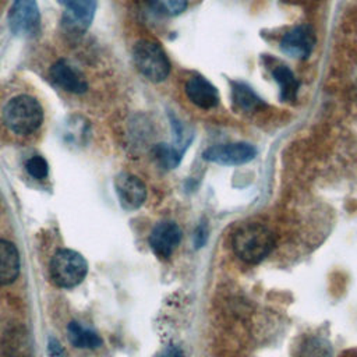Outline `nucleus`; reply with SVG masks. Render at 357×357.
<instances>
[{"instance_id": "obj_16", "label": "nucleus", "mask_w": 357, "mask_h": 357, "mask_svg": "<svg viewBox=\"0 0 357 357\" xmlns=\"http://www.w3.org/2000/svg\"><path fill=\"white\" fill-rule=\"evenodd\" d=\"M67 335L70 342L79 349H96L102 344V339L95 331L88 329L75 321L68 324Z\"/></svg>"}, {"instance_id": "obj_2", "label": "nucleus", "mask_w": 357, "mask_h": 357, "mask_svg": "<svg viewBox=\"0 0 357 357\" xmlns=\"http://www.w3.org/2000/svg\"><path fill=\"white\" fill-rule=\"evenodd\" d=\"M4 124L18 135L32 134L43 121V110L39 102L29 95L13 98L3 110Z\"/></svg>"}, {"instance_id": "obj_23", "label": "nucleus", "mask_w": 357, "mask_h": 357, "mask_svg": "<svg viewBox=\"0 0 357 357\" xmlns=\"http://www.w3.org/2000/svg\"><path fill=\"white\" fill-rule=\"evenodd\" d=\"M156 357H184L183 351L177 346H169L165 350H162Z\"/></svg>"}, {"instance_id": "obj_10", "label": "nucleus", "mask_w": 357, "mask_h": 357, "mask_svg": "<svg viewBox=\"0 0 357 357\" xmlns=\"http://www.w3.org/2000/svg\"><path fill=\"white\" fill-rule=\"evenodd\" d=\"M114 188L121 206L128 211L138 209L146 199V187L134 174L120 173L114 180Z\"/></svg>"}, {"instance_id": "obj_13", "label": "nucleus", "mask_w": 357, "mask_h": 357, "mask_svg": "<svg viewBox=\"0 0 357 357\" xmlns=\"http://www.w3.org/2000/svg\"><path fill=\"white\" fill-rule=\"evenodd\" d=\"M20 273V254L17 247L0 240V284L13 283Z\"/></svg>"}, {"instance_id": "obj_6", "label": "nucleus", "mask_w": 357, "mask_h": 357, "mask_svg": "<svg viewBox=\"0 0 357 357\" xmlns=\"http://www.w3.org/2000/svg\"><path fill=\"white\" fill-rule=\"evenodd\" d=\"M8 22L15 35L32 36L38 33L40 15L36 0H14L8 14Z\"/></svg>"}, {"instance_id": "obj_12", "label": "nucleus", "mask_w": 357, "mask_h": 357, "mask_svg": "<svg viewBox=\"0 0 357 357\" xmlns=\"http://www.w3.org/2000/svg\"><path fill=\"white\" fill-rule=\"evenodd\" d=\"M185 95L199 109L208 110L219 105V92L206 78L194 75L185 82Z\"/></svg>"}, {"instance_id": "obj_14", "label": "nucleus", "mask_w": 357, "mask_h": 357, "mask_svg": "<svg viewBox=\"0 0 357 357\" xmlns=\"http://www.w3.org/2000/svg\"><path fill=\"white\" fill-rule=\"evenodd\" d=\"M271 74L279 86V96L283 102H294L297 99V92L300 82L293 74V71L284 64H272L269 66Z\"/></svg>"}, {"instance_id": "obj_7", "label": "nucleus", "mask_w": 357, "mask_h": 357, "mask_svg": "<svg viewBox=\"0 0 357 357\" xmlns=\"http://www.w3.org/2000/svg\"><path fill=\"white\" fill-rule=\"evenodd\" d=\"M63 14V26L74 35L84 33L95 15L96 0H66Z\"/></svg>"}, {"instance_id": "obj_17", "label": "nucleus", "mask_w": 357, "mask_h": 357, "mask_svg": "<svg viewBox=\"0 0 357 357\" xmlns=\"http://www.w3.org/2000/svg\"><path fill=\"white\" fill-rule=\"evenodd\" d=\"M4 351L7 357H31L32 349L28 333L24 329H13L4 342Z\"/></svg>"}, {"instance_id": "obj_19", "label": "nucleus", "mask_w": 357, "mask_h": 357, "mask_svg": "<svg viewBox=\"0 0 357 357\" xmlns=\"http://www.w3.org/2000/svg\"><path fill=\"white\" fill-rule=\"evenodd\" d=\"M149 7L165 17L180 15L188 4V0H148Z\"/></svg>"}, {"instance_id": "obj_20", "label": "nucleus", "mask_w": 357, "mask_h": 357, "mask_svg": "<svg viewBox=\"0 0 357 357\" xmlns=\"http://www.w3.org/2000/svg\"><path fill=\"white\" fill-rule=\"evenodd\" d=\"M301 357H332L331 343L321 337L308 339L300 353Z\"/></svg>"}, {"instance_id": "obj_11", "label": "nucleus", "mask_w": 357, "mask_h": 357, "mask_svg": "<svg viewBox=\"0 0 357 357\" xmlns=\"http://www.w3.org/2000/svg\"><path fill=\"white\" fill-rule=\"evenodd\" d=\"M52 81L60 86L61 89L73 93H84L88 89V84L67 60L60 59L57 60L49 71Z\"/></svg>"}, {"instance_id": "obj_4", "label": "nucleus", "mask_w": 357, "mask_h": 357, "mask_svg": "<svg viewBox=\"0 0 357 357\" xmlns=\"http://www.w3.org/2000/svg\"><path fill=\"white\" fill-rule=\"evenodd\" d=\"M88 271L85 258L73 250H59L50 261V276L59 287H74L82 282Z\"/></svg>"}, {"instance_id": "obj_18", "label": "nucleus", "mask_w": 357, "mask_h": 357, "mask_svg": "<svg viewBox=\"0 0 357 357\" xmlns=\"http://www.w3.org/2000/svg\"><path fill=\"white\" fill-rule=\"evenodd\" d=\"M183 152L180 148L172 146L169 144H156L152 148V155L153 159L158 162L159 166L165 169H174L180 165Z\"/></svg>"}, {"instance_id": "obj_5", "label": "nucleus", "mask_w": 357, "mask_h": 357, "mask_svg": "<svg viewBox=\"0 0 357 357\" xmlns=\"http://www.w3.org/2000/svg\"><path fill=\"white\" fill-rule=\"evenodd\" d=\"M257 156V148L248 142L219 144L206 148L202 158L208 162L223 166H238L252 160Z\"/></svg>"}, {"instance_id": "obj_15", "label": "nucleus", "mask_w": 357, "mask_h": 357, "mask_svg": "<svg viewBox=\"0 0 357 357\" xmlns=\"http://www.w3.org/2000/svg\"><path fill=\"white\" fill-rule=\"evenodd\" d=\"M231 100L234 106L243 112H257L265 105L264 100L244 82H231Z\"/></svg>"}, {"instance_id": "obj_9", "label": "nucleus", "mask_w": 357, "mask_h": 357, "mask_svg": "<svg viewBox=\"0 0 357 357\" xmlns=\"http://www.w3.org/2000/svg\"><path fill=\"white\" fill-rule=\"evenodd\" d=\"M181 241V230L176 222L162 220L149 234V245L159 258H169Z\"/></svg>"}, {"instance_id": "obj_21", "label": "nucleus", "mask_w": 357, "mask_h": 357, "mask_svg": "<svg viewBox=\"0 0 357 357\" xmlns=\"http://www.w3.org/2000/svg\"><path fill=\"white\" fill-rule=\"evenodd\" d=\"M25 169H26V172L29 173L31 177L38 178V180L45 178L47 176V172H49L47 162L39 155L31 156L25 163Z\"/></svg>"}, {"instance_id": "obj_8", "label": "nucleus", "mask_w": 357, "mask_h": 357, "mask_svg": "<svg viewBox=\"0 0 357 357\" xmlns=\"http://www.w3.org/2000/svg\"><path fill=\"white\" fill-rule=\"evenodd\" d=\"M315 32L310 25H297L283 35L280 49L290 57L307 59L315 46Z\"/></svg>"}, {"instance_id": "obj_1", "label": "nucleus", "mask_w": 357, "mask_h": 357, "mask_svg": "<svg viewBox=\"0 0 357 357\" xmlns=\"http://www.w3.org/2000/svg\"><path fill=\"white\" fill-rule=\"evenodd\" d=\"M275 245L273 233L261 223H244L231 237L234 254L247 264L264 261Z\"/></svg>"}, {"instance_id": "obj_22", "label": "nucleus", "mask_w": 357, "mask_h": 357, "mask_svg": "<svg viewBox=\"0 0 357 357\" xmlns=\"http://www.w3.org/2000/svg\"><path fill=\"white\" fill-rule=\"evenodd\" d=\"M208 240V227L205 222H201L194 230V247L201 248Z\"/></svg>"}, {"instance_id": "obj_3", "label": "nucleus", "mask_w": 357, "mask_h": 357, "mask_svg": "<svg viewBox=\"0 0 357 357\" xmlns=\"http://www.w3.org/2000/svg\"><path fill=\"white\" fill-rule=\"evenodd\" d=\"M137 70L152 82H162L170 73V61L162 46L149 39L138 40L132 47Z\"/></svg>"}]
</instances>
